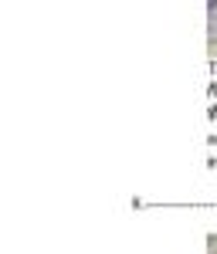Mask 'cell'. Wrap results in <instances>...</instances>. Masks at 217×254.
<instances>
[{
    "mask_svg": "<svg viewBox=\"0 0 217 254\" xmlns=\"http://www.w3.org/2000/svg\"><path fill=\"white\" fill-rule=\"evenodd\" d=\"M207 41L217 44V14H207Z\"/></svg>",
    "mask_w": 217,
    "mask_h": 254,
    "instance_id": "6da1fadb",
    "label": "cell"
},
{
    "mask_svg": "<svg viewBox=\"0 0 217 254\" xmlns=\"http://www.w3.org/2000/svg\"><path fill=\"white\" fill-rule=\"evenodd\" d=\"M207 14H217V0H207Z\"/></svg>",
    "mask_w": 217,
    "mask_h": 254,
    "instance_id": "7a4b0ae2",
    "label": "cell"
},
{
    "mask_svg": "<svg viewBox=\"0 0 217 254\" xmlns=\"http://www.w3.org/2000/svg\"><path fill=\"white\" fill-rule=\"evenodd\" d=\"M211 254H217V248H214V251H211Z\"/></svg>",
    "mask_w": 217,
    "mask_h": 254,
    "instance_id": "3957f363",
    "label": "cell"
}]
</instances>
